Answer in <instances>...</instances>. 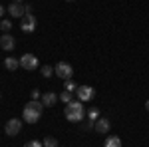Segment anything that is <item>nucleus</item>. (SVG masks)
Listing matches in <instances>:
<instances>
[{
	"label": "nucleus",
	"instance_id": "f257e3e1",
	"mask_svg": "<svg viewBox=\"0 0 149 147\" xmlns=\"http://www.w3.org/2000/svg\"><path fill=\"white\" fill-rule=\"evenodd\" d=\"M42 111H44V103L32 100V102H28L24 105L22 117H24V121H28V123H36V121L42 117Z\"/></svg>",
	"mask_w": 149,
	"mask_h": 147
},
{
	"label": "nucleus",
	"instance_id": "f03ea898",
	"mask_svg": "<svg viewBox=\"0 0 149 147\" xmlns=\"http://www.w3.org/2000/svg\"><path fill=\"white\" fill-rule=\"evenodd\" d=\"M64 115H66L68 121H74V123H76V121H81V119H84L86 109H84V105H81L80 100H78V102H70V103H66Z\"/></svg>",
	"mask_w": 149,
	"mask_h": 147
},
{
	"label": "nucleus",
	"instance_id": "7ed1b4c3",
	"mask_svg": "<svg viewBox=\"0 0 149 147\" xmlns=\"http://www.w3.org/2000/svg\"><path fill=\"white\" fill-rule=\"evenodd\" d=\"M20 20H22V22H20V30H22V32H26V34H32V32L36 30V24H38V22H36V16H34V14L26 12Z\"/></svg>",
	"mask_w": 149,
	"mask_h": 147
},
{
	"label": "nucleus",
	"instance_id": "20e7f679",
	"mask_svg": "<svg viewBox=\"0 0 149 147\" xmlns=\"http://www.w3.org/2000/svg\"><path fill=\"white\" fill-rule=\"evenodd\" d=\"M18 60H20V66H22L24 70H28V72L38 70V58H36L34 54H22Z\"/></svg>",
	"mask_w": 149,
	"mask_h": 147
},
{
	"label": "nucleus",
	"instance_id": "39448f33",
	"mask_svg": "<svg viewBox=\"0 0 149 147\" xmlns=\"http://www.w3.org/2000/svg\"><path fill=\"white\" fill-rule=\"evenodd\" d=\"M20 129H22V121L18 119V117H12L6 121V127H4V131H6V135L8 137H14L20 133Z\"/></svg>",
	"mask_w": 149,
	"mask_h": 147
},
{
	"label": "nucleus",
	"instance_id": "423d86ee",
	"mask_svg": "<svg viewBox=\"0 0 149 147\" xmlns=\"http://www.w3.org/2000/svg\"><path fill=\"white\" fill-rule=\"evenodd\" d=\"M56 76L62 79H72V74H74V68L70 66L68 62H60V64H56Z\"/></svg>",
	"mask_w": 149,
	"mask_h": 147
},
{
	"label": "nucleus",
	"instance_id": "0eeeda50",
	"mask_svg": "<svg viewBox=\"0 0 149 147\" xmlns=\"http://www.w3.org/2000/svg\"><path fill=\"white\" fill-rule=\"evenodd\" d=\"M76 93H78V100L84 103V102H90V100H93L95 90H93L92 86H80V88L76 90Z\"/></svg>",
	"mask_w": 149,
	"mask_h": 147
},
{
	"label": "nucleus",
	"instance_id": "6e6552de",
	"mask_svg": "<svg viewBox=\"0 0 149 147\" xmlns=\"http://www.w3.org/2000/svg\"><path fill=\"white\" fill-rule=\"evenodd\" d=\"M14 46H16V40H14V36H10V34H2L0 36V48L2 50H14Z\"/></svg>",
	"mask_w": 149,
	"mask_h": 147
},
{
	"label": "nucleus",
	"instance_id": "1a4fd4ad",
	"mask_svg": "<svg viewBox=\"0 0 149 147\" xmlns=\"http://www.w3.org/2000/svg\"><path fill=\"white\" fill-rule=\"evenodd\" d=\"M6 12L10 14L12 18H22L24 14H26V10H24V8H22V4H16V2H12L10 6L6 8Z\"/></svg>",
	"mask_w": 149,
	"mask_h": 147
},
{
	"label": "nucleus",
	"instance_id": "9d476101",
	"mask_svg": "<svg viewBox=\"0 0 149 147\" xmlns=\"http://www.w3.org/2000/svg\"><path fill=\"white\" fill-rule=\"evenodd\" d=\"M109 127H111V123H109V119H105V117L95 119V125H93V129H95L97 133H107V131H109Z\"/></svg>",
	"mask_w": 149,
	"mask_h": 147
},
{
	"label": "nucleus",
	"instance_id": "9b49d317",
	"mask_svg": "<svg viewBox=\"0 0 149 147\" xmlns=\"http://www.w3.org/2000/svg\"><path fill=\"white\" fill-rule=\"evenodd\" d=\"M60 100V95H56L54 91H46L44 95H42V103H44V107H54V103Z\"/></svg>",
	"mask_w": 149,
	"mask_h": 147
},
{
	"label": "nucleus",
	"instance_id": "f8f14e48",
	"mask_svg": "<svg viewBox=\"0 0 149 147\" xmlns=\"http://www.w3.org/2000/svg\"><path fill=\"white\" fill-rule=\"evenodd\" d=\"M4 68L10 70V72L18 70L20 68V60H18V58H6V60H4Z\"/></svg>",
	"mask_w": 149,
	"mask_h": 147
},
{
	"label": "nucleus",
	"instance_id": "ddd939ff",
	"mask_svg": "<svg viewBox=\"0 0 149 147\" xmlns=\"http://www.w3.org/2000/svg\"><path fill=\"white\" fill-rule=\"evenodd\" d=\"M103 147H121V139L117 135H111L105 139V143H103Z\"/></svg>",
	"mask_w": 149,
	"mask_h": 147
},
{
	"label": "nucleus",
	"instance_id": "4468645a",
	"mask_svg": "<svg viewBox=\"0 0 149 147\" xmlns=\"http://www.w3.org/2000/svg\"><path fill=\"white\" fill-rule=\"evenodd\" d=\"M40 74L44 76V78H52L56 72H54V68L52 66H42V70H40Z\"/></svg>",
	"mask_w": 149,
	"mask_h": 147
},
{
	"label": "nucleus",
	"instance_id": "2eb2a0df",
	"mask_svg": "<svg viewBox=\"0 0 149 147\" xmlns=\"http://www.w3.org/2000/svg\"><path fill=\"white\" fill-rule=\"evenodd\" d=\"M0 30H2L4 34H8V32L12 30V22L10 20H2V22H0Z\"/></svg>",
	"mask_w": 149,
	"mask_h": 147
},
{
	"label": "nucleus",
	"instance_id": "dca6fc26",
	"mask_svg": "<svg viewBox=\"0 0 149 147\" xmlns=\"http://www.w3.org/2000/svg\"><path fill=\"white\" fill-rule=\"evenodd\" d=\"M64 90H66V91H76V90H78V86H76L72 79H64Z\"/></svg>",
	"mask_w": 149,
	"mask_h": 147
},
{
	"label": "nucleus",
	"instance_id": "f3484780",
	"mask_svg": "<svg viewBox=\"0 0 149 147\" xmlns=\"http://www.w3.org/2000/svg\"><path fill=\"white\" fill-rule=\"evenodd\" d=\"M88 119H92V121L100 119V109H97V107H92V109L88 111Z\"/></svg>",
	"mask_w": 149,
	"mask_h": 147
},
{
	"label": "nucleus",
	"instance_id": "a211bd4d",
	"mask_svg": "<svg viewBox=\"0 0 149 147\" xmlns=\"http://www.w3.org/2000/svg\"><path fill=\"white\" fill-rule=\"evenodd\" d=\"M60 100H62V102L64 103H70V102H74V100H72V91H62V93H60Z\"/></svg>",
	"mask_w": 149,
	"mask_h": 147
},
{
	"label": "nucleus",
	"instance_id": "6ab92c4d",
	"mask_svg": "<svg viewBox=\"0 0 149 147\" xmlns=\"http://www.w3.org/2000/svg\"><path fill=\"white\" fill-rule=\"evenodd\" d=\"M44 147H58V139L56 137H46L44 139Z\"/></svg>",
	"mask_w": 149,
	"mask_h": 147
},
{
	"label": "nucleus",
	"instance_id": "aec40b11",
	"mask_svg": "<svg viewBox=\"0 0 149 147\" xmlns=\"http://www.w3.org/2000/svg\"><path fill=\"white\" fill-rule=\"evenodd\" d=\"M24 147H44V143H40V141L32 139V141H26V145H24Z\"/></svg>",
	"mask_w": 149,
	"mask_h": 147
},
{
	"label": "nucleus",
	"instance_id": "412c9836",
	"mask_svg": "<svg viewBox=\"0 0 149 147\" xmlns=\"http://www.w3.org/2000/svg\"><path fill=\"white\" fill-rule=\"evenodd\" d=\"M93 125H95V121H92V119H88V121H86V123L81 125V127H84L86 131H90V129H93Z\"/></svg>",
	"mask_w": 149,
	"mask_h": 147
},
{
	"label": "nucleus",
	"instance_id": "4be33fe9",
	"mask_svg": "<svg viewBox=\"0 0 149 147\" xmlns=\"http://www.w3.org/2000/svg\"><path fill=\"white\" fill-rule=\"evenodd\" d=\"M38 98H40V91H38V90H32V100H36V102H38Z\"/></svg>",
	"mask_w": 149,
	"mask_h": 147
},
{
	"label": "nucleus",
	"instance_id": "5701e85b",
	"mask_svg": "<svg viewBox=\"0 0 149 147\" xmlns=\"http://www.w3.org/2000/svg\"><path fill=\"white\" fill-rule=\"evenodd\" d=\"M4 12H6V8H4V6H2V4H0V18H2V16H4Z\"/></svg>",
	"mask_w": 149,
	"mask_h": 147
},
{
	"label": "nucleus",
	"instance_id": "b1692460",
	"mask_svg": "<svg viewBox=\"0 0 149 147\" xmlns=\"http://www.w3.org/2000/svg\"><path fill=\"white\" fill-rule=\"evenodd\" d=\"M12 2H16V4H22V0H12Z\"/></svg>",
	"mask_w": 149,
	"mask_h": 147
},
{
	"label": "nucleus",
	"instance_id": "393cba45",
	"mask_svg": "<svg viewBox=\"0 0 149 147\" xmlns=\"http://www.w3.org/2000/svg\"><path fill=\"white\" fill-rule=\"evenodd\" d=\"M145 107H147V111H149V100H147V103H145Z\"/></svg>",
	"mask_w": 149,
	"mask_h": 147
},
{
	"label": "nucleus",
	"instance_id": "a878e982",
	"mask_svg": "<svg viewBox=\"0 0 149 147\" xmlns=\"http://www.w3.org/2000/svg\"><path fill=\"white\" fill-rule=\"evenodd\" d=\"M66 2H74V0H66Z\"/></svg>",
	"mask_w": 149,
	"mask_h": 147
},
{
	"label": "nucleus",
	"instance_id": "bb28decb",
	"mask_svg": "<svg viewBox=\"0 0 149 147\" xmlns=\"http://www.w3.org/2000/svg\"><path fill=\"white\" fill-rule=\"evenodd\" d=\"M0 98H2V95H0Z\"/></svg>",
	"mask_w": 149,
	"mask_h": 147
}]
</instances>
